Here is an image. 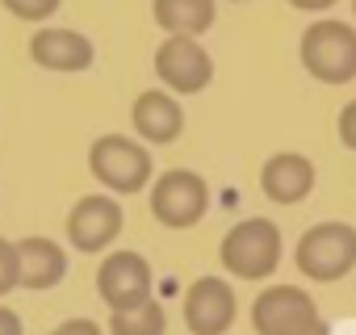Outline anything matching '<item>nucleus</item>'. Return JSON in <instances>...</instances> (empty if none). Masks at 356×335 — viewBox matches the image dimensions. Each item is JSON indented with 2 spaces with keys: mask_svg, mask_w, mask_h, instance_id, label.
<instances>
[{
  "mask_svg": "<svg viewBox=\"0 0 356 335\" xmlns=\"http://www.w3.org/2000/svg\"><path fill=\"white\" fill-rule=\"evenodd\" d=\"M222 268L239 281H264L281 264V231L268 218H243L222 239Z\"/></svg>",
  "mask_w": 356,
  "mask_h": 335,
  "instance_id": "nucleus-1",
  "label": "nucleus"
},
{
  "mask_svg": "<svg viewBox=\"0 0 356 335\" xmlns=\"http://www.w3.org/2000/svg\"><path fill=\"white\" fill-rule=\"evenodd\" d=\"M302 67L323 84L356 80V30L348 22L323 17L302 34Z\"/></svg>",
  "mask_w": 356,
  "mask_h": 335,
  "instance_id": "nucleus-2",
  "label": "nucleus"
},
{
  "mask_svg": "<svg viewBox=\"0 0 356 335\" xmlns=\"http://www.w3.org/2000/svg\"><path fill=\"white\" fill-rule=\"evenodd\" d=\"M293 260L298 268L310 277V281H339L356 268V227L348 222H318L310 227L298 247H293Z\"/></svg>",
  "mask_w": 356,
  "mask_h": 335,
  "instance_id": "nucleus-3",
  "label": "nucleus"
},
{
  "mask_svg": "<svg viewBox=\"0 0 356 335\" xmlns=\"http://www.w3.org/2000/svg\"><path fill=\"white\" fill-rule=\"evenodd\" d=\"M88 168L109 193H138L151 181V151L126 134H101L88 151Z\"/></svg>",
  "mask_w": 356,
  "mask_h": 335,
  "instance_id": "nucleus-4",
  "label": "nucleus"
},
{
  "mask_svg": "<svg viewBox=\"0 0 356 335\" xmlns=\"http://www.w3.org/2000/svg\"><path fill=\"white\" fill-rule=\"evenodd\" d=\"M210 210V189L197 172H189V168H172V172H163L151 189V214L172 227V231H189L206 218Z\"/></svg>",
  "mask_w": 356,
  "mask_h": 335,
  "instance_id": "nucleus-5",
  "label": "nucleus"
},
{
  "mask_svg": "<svg viewBox=\"0 0 356 335\" xmlns=\"http://www.w3.org/2000/svg\"><path fill=\"white\" fill-rule=\"evenodd\" d=\"M155 76L181 97L202 92L214 80V59L193 34H168L163 47L155 51Z\"/></svg>",
  "mask_w": 356,
  "mask_h": 335,
  "instance_id": "nucleus-6",
  "label": "nucleus"
},
{
  "mask_svg": "<svg viewBox=\"0 0 356 335\" xmlns=\"http://www.w3.org/2000/svg\"><path fill=\"white\" fill-rule=\"evenodd\" d=\"M318 322V306L306 289L298 285H273L256 297L252 306V327L256 335H302Z\"/></svg>",
  "mask_w": 356,
  "mask_h": 335,
  "instance_id": "nucleus-7",
  "label": "nucleus"
},
{
  "mask_svg": "<svg viewBox=\"0 0 356 335\" xmlns=\"http://www.w3.org/2000/svg\"><path fill=\"white\" fill-rule=\"evenodd\" d=\"M97 293L109 310H134L151 302V264L138 252H113L97 268Z\"/></svg>",
  "mask_w": 356,
  "mask_h": 335,
  "instance_id": "nucleus-8",
  "label": "nucleus"
},
{
  "mask_svg": "<svg viewBox=\"0 0 356 335\" xmlns=\"http://www.w3.org/2000/svg\"><path fill=\"white\" fill-rule=\"evenodd\" d=\"M122 222H126V214H122V206L113 197L88 193L67 214V239H72L76 252H105L122 235Z\"/></svg>",
  "mask_w": 356,
  "mask_h": 335,
  "instance_id": "nucleus-9",
  "label": "nucleus"
},
{
  "mask_svg": "<svg viewBox=\"0 0 356 335\" xmlns=\"http://www.w3.org/2000/svg\"><path fill=\"white\" fill-rule=\"evenodd\" d=\"M185 322L193 335H227L235 322V289L222 277H202L185 293Z\"/></svg>",
  "mask_w": 356,
  "mask_h": 335,
  "instance_id": "nucleus-10",
  "label": "nucleus"
},
{
  "mask_svg": "<svg viewBox=\"0 0 356 335\" xmlns=\"http://www.w3.org/2000/svg\"><path fill=\"white\" fill-rule=\"evenodd\" d=\"M260 189L277 206H298L314 189V163L298 151H281L260 168Z\"/></svg>",
  "mask_w": 356,
  "mask_h": 335,
  "instance_id": "nucleus-11",
  "label": "nucleus"
},
{
  "mask_svg": "<svg viewBox=\"0 0 356 335\" xmlns=\"http://www.w3.org/2000/svg\"><path fill=\"white\" fill-rule=\"evenodd\" d=\"M30 55H34V63L47 67V72H84V67H92V59H97V51H92V42H88L84 34L59 30V26L38 30V34L30 38Z\"/></svg>",
  "mask_w": 356,
  "mask_h": 335,
  "instance_id": "nucleus-12",
  "label": "nucleus"
},
{
  "mask_svg": "<svg viewBox=\"0 0 356 335\" xmlns=\"http://www.w3.org/2000/svg\"><path fill=\"white\" fill-rule=\"evenodd\" d=\"M130 122H134V130L143 134V142L163 147V142H176V138H181V130H185V109H181V101H176L172 92L151 88V92H143V97L134 101Z\"/></svg>",
  "mask_w": 356,
  "mask_h": 335,
  "instance_id": "nucleus-13",
  "label": "nucleus"
},
{
  "mask_svg": "<svg viewBox=\"0 0 356 335\" xmlns=\"http://www.w3.org/2000/svg\"><path fill=\"white\" fill-rule=\"evenodd\" d=\"M67 277V252L55 239L30 235L17 243V285L22 289H55Z\"/></svg>",
  "mask_w": 356,
  "mask_h": 335,
  "instance_id": "nucleus-14",
  "label": "nucleus"
},
{
  "mask_svg": "<svg viewBox=\"0 0 356 335\" xmlns=\"http://www.w3.org/2000/svg\"><path fill=\"white\" fill-rule=\"evenodd\" d=\"M155 26L168 34H206L214 26V0H155L151 5Z\"/></svg>",
  "mask_w": 356,
  "mask_h": 335,
  "instance_id": "nucleus-15",
  "label": "nucleus"
},
{
  "mask_svg": "<svg viewBox=\"0 0 356 335\" xmlns=\"http://www.w3.org/2000/svg\"><path fill=\"white\" fill-rule=\"evenodd\" d=\"M109 331H113V335H163V331H168V314H163V306L151 297V302H143V306H134V310H113V314H109Z\"/></svg>",
  "mask_w": 356,
  "mask_h": 335,
  "instance_id": "nucleus-16",
  "label": "nucleus"
},
{
  "mask_svg": "<svg viewBox=\"0 0 356 335\" xmlns=\"http://www.w3.org/2000/svg\"><path fill=\"white\" fill-rule=\"evenodd\" d=\"M13 17H22V22H47V17H55V9H59V0H0Z\"/></svg>",
  "mask_w": 356,
  "mask_h": 335,
  "instance_id": "nucleus-17",
  "label": "nucleus"
},
{
  "mask_svg": "<svg viewBox=\"0 0 356 335\" xmlns=\"http://www.w3.org/2000/svg\"><path fill=\"white\" fill-rule=\"evenodd\" d=\"M17 289V243L0 239V297Z\"/></svg>",
  "mask_w": 356,
  "mask_h": 335,
  "instance_id": "nucleus-18",
  "label": "nucleus"
},
{
  "mask_svg": "<svg viewBox=\"0 0 356 335\" xmlns=\"http://www.w3.org/2000/svg\"><path fill=\"white\" fill-rule=\"evenodd\" d=\"M339 142H343L348 151H356V101H348V105L339 109Z\"/></svg>",
  "mask_w": 356,
  "mask_h": 335,
  "instance_id": "nucleus-19",
  "label": "nucleus"
},
{
  "mask_svg": "<svg viewBox=\"0 0 356 335\" xmlns=\"http://www.w3.org/2000/svg\"><path fill=\"white\" fill-rule=\"evenodd\" d=\"M51 335H101V327H97L92 318H67V322H59Z\"/></svg>",
  "mask_w": 356,
  "mask_h": 335,
  "instance_id": "nucleus-20",
  "label": "nucleus"
},
{
  "mask_svg": "<svg viewBox=\"0 0 356 335\" xmlns=\"http://www.w3.org/2000/svg\"><path fill=\"white\" fill-rule=\"evenodd\" d=\"M0 335H22V318L9 306H0Z\"/></svg>",
  "mask_w": 356,
  "mask_h": 335,
  "instance_id": "nucleus-21",
  "label": "nucleus"
},
{
  "mask_svg": "<svg viewBox=\"0 0 356 335\" xmlns=\"http://www.w3.org/2000/svg\"><path fill=\"white\" fill-rule=\"evenodd\" d=\"M293 9H302V13H323V9H331L335 0H289Z\"/></svg>",
  "mask_w": 356,
  "mask_h": 335,
  "instance_id": "nucleus-22",
  "label": "nucleus"
},
{
  "mask_svg": "<svg viewBox=\"0 0 356 335\" xmlns=\"http://www.w3.org/2000/svg\"><path fill=\"white\" fill-rule=\"evenodd\" d=\"M302 335H331V331H327V322H323V318H318V322H314V327H310V331H302Z\"/></svg>",
  "mask_w": 356,
  "mask_h": 335,
  "instance_id": "nucleus-23",
  "label": "nucleus"
},
{
  "mask_svg": "<svg viewBox=\"0 0 356 335\" xmlns=\"http://www.w3.org/2000/svg\"><path fill=\"white\" fill-rule=\"evenodd\" d=\"M352 13H356V0H352Z\"/></svg>",
  "mask_w": 356,
  "mask_h": 335,
  "instance_id": "nucleus-24",
  "label": "nucleus"
}]
</instances>
